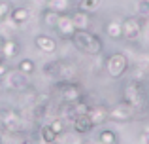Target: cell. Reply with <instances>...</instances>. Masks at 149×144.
<instances>
[{"instance_id":"6da1fadb","label":"cell","mask_w":149,"mask_h":144,"mask_svg":"<svg viewBox=\"0 0 149 144\" xmlns=\"http://www.w3.org/2000/svg\"><path fill=\"white\" fill-rule=\"evenodd\" d=\"M72 44L77 51H81L83 55L89 57H98L104 51V42L96 32L93 30H76L72 34Z\"/></svg>"},{"instance_id":"7a4b0ae2","label":"cell","mask_w":149,"mask_h":144,"mask_svg":"<svg viewBox=\"0 0 149 144\" xmlns=\"http://www.w3.org/2000/svg\"><path fill=\"white\" fill-rule=\"evenodd\" d=\"M55 91H58L62 103L64 104H74L77 100L85 99V91L77 81L74 80H58L55 84Z\"/></svg>"},{"instance_id":"3957f363","label":"cell","mask_w":149,"mask_h":144,"mask_svg":"<svg viewBox=\"0 0 149 144\" xmlns=\"http://www.w3.org/2000/svg\"><path fill=\"white\" fill-rule=\"evenodd\" d=\"M104 68H106V72H108L109 78L121 80V78L128 72V68H130V61H128V57L125 55L123 51H115V53H111V55H108V59H106V63H104Z\"/></svg>"},{"instance_id":"277c9868","label":"cell","mask_w":149,"mask_h":144,"mask_svg":"<svg viewBox=\"0 0 149 144\" xmlns=\"http://www.w3.org/2000/svg\"><path fill=\"white\" fill-rule=\"evenodd\" d=\"M146 99H147V91H146V84H143V81L130 80L123 87V99L121 100H125V103H128V104L138 108Z\"/></svg>"},{"instance_id":"5b68a950","label":"cell","mask_w":149,"mask_h":144,"mask_svg":"<svg viewBox=\"0 0 149 144\" xmlns=\"http://www.w3.org/2000/svg\"><path fill=\"white\" fill-rule=\"evenodd\" d=\"M136 110H138L136 106H132V104L121 100V103L113 104L111 108H108V122H113V123H127V122H130V119L136 116Z\"/></svg>"},{"instance_id":"8992f818","label":"cell","mask_w":149,"mask_h":144,"mask_svg":"<svg viewBox=\"0 0 149 144\" xmlns=\"http://www.w3.org/2000/svg\"><path fill=\"white\" fill-rule=\"evenodd\" d=\"M143 17L138 15H128L123 19V38L127 42H136L143 32Z\"/></svg>"},{"instance_id":"52a82bcc","label":"cell","mask_w":149,"mask_h":144,"mask_svg":"<svg viewBox=\"0 0 149 144\" xmlns=\"http://www.w3.org/2000/svg\"><path fill=\"white\" fill-rule=\"evenodd\" d=\"M0 125L11 135H17V133L25 131L23 118L15 110H0Z\"/></svg>"},{"instance_id":"ba28073f","label":"cell","mask_w":149,"mask_h":144,"mask_svg":"<svg viewBox=\"0 0 149 144\" xmlns=\"http://www.w3.org/2000/svg\"><path fill=\"white\" fill-rule=\"evenodd\" d=\"M4 78H6V87L15 93H23L29 89V76L21 74L17 68L15 70H8Z\"/></svg>"},{"instance_id":"9c48e42d","label":"cell","mask_w":149,"mask_h":144,"mask_svg":"<svg viewBox=\"0 0 149 144\" xmlns=\"http://www.w3.org/2000/svg\"><path fill=\"white\" fill-rule=\"evenodd\" d=\"M0 51H2V59L4 61L15 59V57L21 53V44H19L13 36L4 38V40H0Z\"/></svg>"},{"instance_id":"30bf717a","label":"cell","mask_w":149,"mask_h":144,"mask_svg":"<svg viewBox=\"0 0 149 144\" xmlns=\"http://www.w3.org/2000/svg\"><path fill=\"white\" fill-rule=\"evenodd\" d=\"M55 30H57V34L61 38H66V40H70V38H72V34L76 32V27H74V23H72L70 13H61Z\"/></svg>"},{"instance_id":"8fae6325","label":"cell","mask_w":149,"mask_h":144,"mask_svg":"<svg viewBox=\"0 0 149 144\" xmlns=\"http://www.w3.org/2000/svg\"><path fill=\"white\" fill-rule=\"evenodd\" d=\"M70 17H72V23L76 27V30H89L93 25V15L87 13V11L76 10L74 13H70Z\"/></svg>"},{"instance_id":"7c38bea8","label":"cell","mask_w":149,"mask_h":144,"mask_svg":"<svg viewBox=\"0 0 149 144\" xmlns=\"http://www.w3.org/2000/svg\"><path fill=\"white\" fill-rule=\"evenodd\" d=\"M34 46L42 53H55L57 51V40L53 36H49V34H38L34 38Z\"/></svg>"},{"instance_id":"4fadbf2b","label":"cell","mask_w":149,"mask_h":144,"mask_svg":"<svg viewBox=\"0 0 149 144\" xmlns=\"http://www.w3.org/2000/svg\"><path fill=\"white\" fill-rule=\"evenodd\" d=\"M72 129H74V133L76 135H89L93 129H95V125H93V122L89 119V116L85 114V116H77V118H74L72 119Z\"/></svg>"},{"instance_id":"5bb4252c","label":"cell","mask_w":149,"mask_h":144,"mask_svg":"<svg viewBox=\"0 0 149 144\" xmlns=\"http://www.w3.org/2000/svg\"><path fill=\"white\" fill-rule=\"evenodd\" d=\"M89 119L93 122V125H102V123L108 122V108L104 106V104H91V108H89Z\"/></svg>"},{"instance_id":"9a60e30c","label":"cell","mask_w":149,"mask_h":144,"mask_svg":"<svg viewBox=\"0 0 149 144\" xmlns=\"http://www.w3.org/2000/svg\"><path fill=\"white\" fill-rule=\"evenodd\" d=\"M8 19L10 21H13L15 25H23V23H29L30 21V10L26 6H13L10 11V15H8Z\"/></svg>"},{"instance_id":"2e32d148","label":"cell","mask_w":149,"mask_h":144,"mask_svg":"<svg viewBox=\"0 0 149 144\" xmlns=\"http://www.w3.org/2000/svg\"><path fill=\"white\" fill-rule=\"evenodd\" d=\"M106 36H109L111 40H121L123 38V21L121 19H109L104 27Z\"/></svg>"},{"instance_id":"e0dca14e","label":"cell","mask_w":149,"mask_h":144,"mask_svg":"<svg viewBox=\"0 0 149 144\" xmlns=\"http://www.w3.org/2000/svg\"><path fill=\"white\" fill-rule=\"evenodd\" d=\"M40 138L44 144H58V135L51 129V125H42L40 127Z\"/></svg>"},{"instance_id":"ac0fdd59","label":"cell","mask_w":149,"mask_h":144,"mask_svg":"<svg viewBox=\"0 0 149 144\" xmlns=\"http://www.w3.org/2000/svg\"><path fill=\"white\" fill-rule=\"evenodd\" d=\"M58 17H61V13L49 10V8H44V11H42V23H44L47 29H55V27H57Z\"/></svg>"},{"instance_id":"d6986e66","label":"cell","mask_w":149,"mask_h":144,"mask_svg":"<svg viewBox=\"0 0 149 144\" xmlns=\"http://www.w3.org/2000/svg\"><path fill=\"white\" fill-rule=\"evenodd\" d=\"M45 8L57 11V13H68L70 0H45Z\"/></svg>"},{"instance_id":"ffe728a7","label":"cell","mask_w":149,"mask_h":144,"mask_svg":"<svg viewBox=\"0 0 149 144\" xmlns=\"http://www.w3.org/2000/svg\"><path fill=\"white\" fill-rule=\"evenodd\" d=\"M102 0H77V6L76 10H81V11H87V13H95L96 10L100 8Z\"/></svg>"},{"instance_id":"44dd1931","label":"cell","mask_w":149,"mask_h":144,"mask_svg":"<svg viewBox=\"0 0 149 144\" xmlns=\"http://www.w3.org/2000/svg\"><path fill=\"white\" fill-rule=\"evenodd\" d=\"M98 144H119V137L113 129H102L98 133Z\"/></svg>"},{"instance_id":"7402d4cb","label":"cell","mask_w":149,"mask_h":144,"mask_svg":"<svg viewBox=\"0 0 149 144\" xmlns=\"http://www.w3.org/2000/svg\"><path fill=\"white\" fill-rule=\"evenodd\" d=\"M17 70L21 74H25V76H32L36 72V65H34L32 59H21L17 65Z\"/></svg>"},{"instance_id":"603a6c76","label":"cell","mask_w":149,"mask_h":144,"mask_svg":"<svg viewBox=\"0 0 149 144\" xmlns=\"http://www.w3.org/2000/svg\"><path fill=\"white\" fill-rule=\"evenodd\" d=\"M136 11H138V17L147 19L149 17V2H147V0H138V4H136Z\"/></svg>"},{"instance_id":"cb8c5ba5","label":"cell","mask_w":149,"mask_h":144,"mask_svg":"<svg viewBox=\"0 0 149 144\" xmlns=\"http://www.w3.org/2000/svg\"><path fill=\"white\" fill-rule=\"evenodd\" d=\"M49 125H51V129H53L58 137H62V135H64V119H62V118H55Z\"/></svg>"},{"instance_id":"d4e9b609","label":"cell","mask_w":149,"mask_h":144,"mask_svg":"<svg viewBox=\"0 0 149 144\" xmlns=\"http://www.w3.org/2000/svg\"><path fill=\"white\" fill-rule=\"evenodd\" d=\"M10 11H11V4L8 2V0H0V23H2L4 19H8Z\"/></svg>"},{"instance_id":"484cf974","label":"cell","mask_w":149,"mask_h":144,"mask_svg":"<svg viewBox=\"0 0 149 144\" xmlns=\"http://www.w3.org/2000/svg\"><path fill=\"white\" fill-rule=\"evenodd\" d=\"M138 142L140 144H149V125H146L142 129V133H140V137H138Z\"/></svg>"},{"instance_id":"4316f807","label":"cell","mask_w":149,"mask_h":144,"mask_svg":"<svg viewBox=\"0 0 149 144\" xmlns=\"http://www.w3.org/2000/svg\"><path fill=\"white\" fill-rule=\"evenodd\" d=\"M10 70V68L6 67V63H4V61H0V78H4L6 76V72Z\"/></svg>"},{"instance_id":"83f0119b","label":"cell","mask_w":149,"mask_h":144,"mask_svg":"<svg viewBox=\"0 0 149 144\" xmlns=\"http://www.w3.org/2000/svg\"><path fill=\"white\" fill-rule=\"evenodd\" d=\"M146 100H147V108H149V93H147V99Z\"/></svg>"},{"instance_id":"f1b7e54d","label":"cell","mask_w":149,"mask_h":144,"mask_svg":"<svg viewBox=\"0 0 149 144\" xmlns=\"http://www.w3.org/2000/svg\"><path fill=\"white\" fill-rule=\"evenodd\" d=\"M0 89H2V78H0Z\"/></svg>"},{"instance_id":"f546056e","label":"cell","mask_w":149,"mask_h":144,"mask_svg":"<svg viewBox=\"0 0 149 144\" xmlns=\"http://www.w3.org/2000/svg\"><path fill=\"white\" fill-rule=\"evenodd\" d=\"M0 61H4V59H2V51H0Z\"/></svg>"},{"instance_id":"4dcf8cb0","label":"cell","mask_w":149,"mask_h":144,"mask_svg":"<svg viewBox=\"0 0 149 144\" xmlns=\"http://www.w3.org/2000/svg\"><path fill=\"white\" fill-rule=\"evenodd\" d=\"M0 144H2V135H0Z\"/></svg>"},{"instance_id":"1f68e13d","label":"cell","mask_w":149,"mask_h":144,"mask_svg":"<svg viewBox=\"0 0 149 144\" xmlns=\"http://www.w3.org/2000/svg\"><path fill=\"white\" fill-rule=\"evenodd\" d=\"M147 2H149V0H147Z\"/></svg>"},{"instance_id":"d6a6232c","label":"cell","mask_w":149,"mask_h":144,"mask_svg":"<svg viewBox=\"0 0 149 144\" xmlns=\"http://www.w3.org/2000/svg\"><path fill=\"white\" fill-rule=\"evenodd\" d=\"M147 19H149V17H147Z\"/></svg>"}]
</instances>
